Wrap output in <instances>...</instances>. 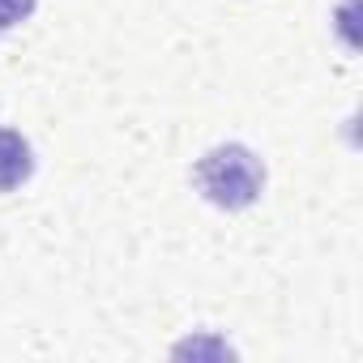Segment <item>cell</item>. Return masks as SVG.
<instances>
[{
	"label": "cell",
	"mask_w": 363,
	"mask_h": 363,
	"mask_svg": "<svg viewBox=\"0 0 363 363\" xmlns=\"http://www.w3.org/2000/svg\"><path fill=\"white\" fill-rule=\"evenodd\" d=\"M35 9H39V0H0V35H9L13 26L30 22Z\"/></svg>",
	"instance_id": "4"
},
{
	"label": "cell",
	"mask_w": 363,
	"mask_h": 363,
	"mask_svg": "<svg viewBox=\"0 0 363 363\" xmlns=\"http://www.w3.org/2000/svg\"><path fill=\"white\" fill-rule=\"evenodd\" d=\"M35 175V150L18 128H0V193H18Z\"/></svg>",
	"instance_id": "2"
},
{
	"label": "cell",
	"mask_w": 363,
	"mask_h": 363,
	"mask_svg": "<svg viewBox=\"0 0 363 363\" xmlns=\"http://www.w3.org/2000/svg\"><path fill=\"white\" fill-rule=\"evenodd\" d=\"M193 184L214 210L235 214V210H248V206L261 201V193H265V162L248 145L227 141V145H214V150H206L197 158Z\"/></svg>",
	"instance_id": "1"
},
{
	"label": "cell",
	"mask_w": 363,
	"mask_h": 363,
	"mask_svg": "<svg viewBox=\"0 0 363 363\" xmlns=\"http://www.w3.org/2000/svg\"><path fill=\"white\" fill-rule=\"evenodd\" d=\"M175 359H231L235 350L223 342V337H189V342H175V350H171Z\"/></svg>",
	"instance_id": "3"
}]
</instances>
